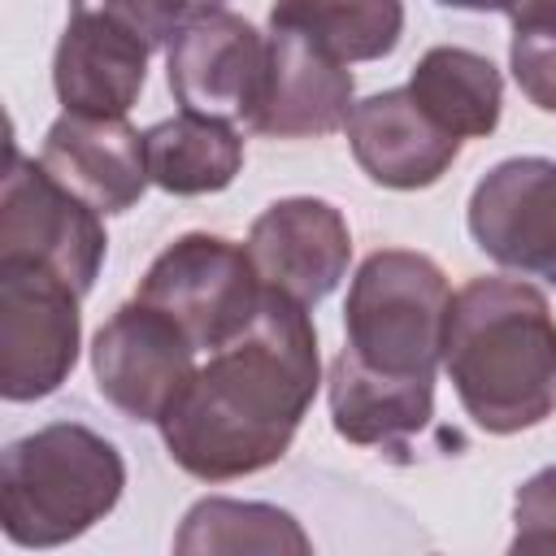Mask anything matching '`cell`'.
<instances>
[{"label": "cell", "mask_w": 556, "mask_h": 556, "mask_svg": "<svg viewBox=\"0 0 556 556\" xmlns=\"http://www.w3.org/2000/svg\"><path fill=\"white\" fill-rule=\"evenodd\" d=\"M126 491V460L113 439L83 421H48L0 456L4 539L61 547L104 521Z\"/></svg>", "instance_id": "3"}, {"label": "cell", "mask_w": 556, "mask_h": 556, "mask_svg": "<svg viewBox=\"0 0 556 556\" xmlns=\"http://www.w3.org/2000/svg\"><path fill=\"white\" fill-rule=\"evenodd\" d=\"M413 100L456 139H486L500 126L504 78L491 56L456 43H439L417 56L408 74Z\"/></svg>", "instance_id": "18"}, {"label": "cell", "mask_w": 556, "mask_h": 556, "mask_svg": "<svg viewBox=\"0 0 556 556\" xmlns=\"http://www.w3.org/2000/svg\"><path fill=\"white\" fill-rule=\"evenodd\" d=\"M334 434L356 447L408 452L434 421V378H387L361 365L348 348L330 361L326 378Z\"/></svg>", "instance_id": "16"}, {"label": "cell", "mask_w": 556, "mask_h": 556, "mask_svg": "<svg viewBox=\"0 0 556 556\" xmlns=\"http://www.w3.org/2000/svg\"><path fill=\"white\" fill-rule=\"evenodd\" d=\"M195 356L200 348L187 339V330L135 295L113 308V317L91 339L96 391L122 417L156 426L200 369Z\"/></svg>", "instance_id": "8"}, {"label": "cell", "mask_w": 556, "mask_h": 556, "mask_svg": "<svg viewBox=\"0 0 556 556\" xmlns=\"http://www.w3.org/2000/svg\"><path fill=\"white\" fill-rule=\"evenodd\" d=\"M152 4H156V13L169 22V30H174V35H178L187 22L208 17V13L226 9V0H152Z\"/></svg>", "instance_id": "25"}, {"label": "cell", "mask_w": 556, "mask_h": 556, "mask_svg": "<svg viewBox=\"0 0 556 556\" xmlns=\"http://www.w3.org/2000/svg\"><path fill=\"white\" fill-rule=\"evenodd\" d=\"M148 56L152 43L135 26L109 13L70 9L52 52V91L65 113L126 117L148 83Z\"/></svg>", "instance_id": "13"}, {"label": "cell", "mask_w": 556, "mask_h": 556, "mask_svg": "<svg viewBox=\"0 0 556 556\" xmlns=\"http://www.w3.org/2000/svg\"><path fill=\"white\" fill-rule=\"evenodd\" d=\"M443 9H469V13H491L500 9V0H439Z\"/></svg>", "instance_id": "26"}, {"label": "cell", "mask_w": 556, "mask_h": 556, "mask_svg": "<svg viewBox=\"0 0 556 556\" xmlns=\"http://www.w3.org/2000/svg\"><path fill=\"white\" fill-rule=\"evenodd\" d=\"M265 39V87L248 130L269 139H321L343 130L356 104L348 61L291 26H269Z\"/></svg>", "instance_id": "12"}, {"label": "cell", "mask_w": 556, "mask_h": 556, "mask_svg": "<svg viewBox=\"0 0 556 556\" xmlns=\"http://www.w3.org/2000/svg\"><path fill=\"white\" fill-rule=\"evenodd\" d=\"M174 552H182V556H243V552L308 556L313 539L278 504L208 495L187 508V517L174 534Z\"/></svg>", "instance_id": "19"}, {"label": "cell", "mask_w": 556, "mask_h": 556, "mask_svg": "<svg viewBox=\"0 0 556 556\" xmlns=\"http://www.w3.org/2000/svg\"><path fill=\"white\" fill-rule=\"evenodd\" d=\"M70 9H91V13H109V17H117V22H126V26H135L152 48H169V39H174V30H169V22L156 13V4L152 0H70Z\"/></svg>", "instance_id": "23"}, {"label": "cell", "mask_w": 556, "mask_h": 556, "mask_svg": "<svg viewBox=\"0 0 556 556\" xmlns=\"http://www.w3.org/2000/svg\"><path fill=\"white\" fill-rule=\"evenodd\" d=\"M78 291L43 265L0 261V395L30 404L74 374L83 348Z\"/></svg>", "instance_id": "6"}, {"label": "cell", "mask_w": 556, "mask_h": 556, "mask_svg": "<svg viewBox=\"0 0 556 556\" xmlns=\"http://www.w3.org/2000/svg\"><path fill=\"white\" fill-rule=\"evenodd\" d=\"M109 235L100 213L61 187L43 161L9 152V174L0 191V261H30L65 278L87 295L100 278Z\"/></svg>", "instance_id": "7"}, {"label": "cell", "mask_w": 556, "mask_h": 556, "mask_svg": "<svg viewBox=\"0 0 556 556\" xmlns=\"http://www.w3.org/2000/svg\"><path fill=\"white\" fill-rule=\"evenodd\" d=\"M473 243L504 269L556 287V161L508 156L491 165L465 208Z\"/></svg>", "instance_id": "10"}, {"label": "cell", "mask_w": 556, "mask_h": 556, "mask_svg": "<svg viewBox=\"0 0 556 556\" xmlns=\"http://www.w3.org/2000/svg\"><path fill=\"white\" fill-rule=\"evenodd\" d=\"M269 39L239 13L217 9L187 22L165 48V83L187 113L248 126L265 87Z\"/></svg>", "instance_id": "9"}, {"label": "cell", "mask_w": 556, "mask_h": 556, "mask_svg": "<svg viewBox=\"0 0 556 556\" xmlns=\"http://www.w3.org/2000/svg\"><path fill=\"white\" fill-rule=\"evenodd\" d=\"M508 70H513L521 96L534 109L556 113V35H521V30H513Z\"/></svg>", "instance_id": "22"}, {"label": "cell", "mask_w": 556, "mask_h": 556, "mask_svg": "<svg viewBox=\"0 0 556 556\" xmlns=\"http://www.w3.org/2000/svg\"><path fill=\"white\" fill-rule=\"evenodd\" d=\"M135 295L169 313L200 352H217L252 326L265 300V282L243 243L187 230L156 252Z\"/></svg>", "instance_id": "5"}, {"label": "cell", "mask_w": 556, "mask_h": 556, "mask_svg": "<svg viewBox=\"0 0 556 556\" xmlns=\"http://www.w3.org/2000/svg\"><path fill=\"white\" fill-rule=\"evenodd\" d=\"M39 161L61 187H70L96 213L135 208L152 182L143 135L126 117L61 113L43 135Z\"/></svg>", "instance_id": "15"}, {"label": "cell", "mask_w": 556, "mask_h": 556, "mask_svg": "<svg viewBox=\"0 0 556 556\" xmlns=\"http://www.w3.org/2000/svg\"><path fill=\"white\" fill-rule=\"evenodd\" d=\"M152 187L169 195H213L226 191L243 169V135L235 122L204 113H174L143 130Z\"/></svg>", "instance_id": "17"}, {"label": "cell", "mask_w": 556, "mask_h": 556, "mask_svg": "<svg viewBox=\"0 0 556 556\" xmlns=\"http://www.w3.org/2000/svg\"><path fill=\"white\" fill-rule=\"evenodd\" d=\"M348 148L369 182L387 191H421L434 187L452 161L460 156V143L452 130H443L408 87H391L378 96H365L352 104L348 117Z\"/></svg>", "instance_id": "14"}, {"label": "cell", "mask_w": 556, "mask_h": 556, "mask_svg": "<svg viewBox=\"0 0 556 556\" xmlns=\"http://www.w3.org/2000/svg\"><path fill=\"white\" fill-rule=\"evenodd\" d=\"M269 26H291L348 65L378 61L404 35V0H274Z\"/></svg>", "instance_id": "20"}, {"label": "cell", "mask_w": 556, "mask_h": 556, "mask_svg": "<svg viewBox=\"0 0 556 556\" xmlns=\"http://www.w3.org/2000/svg\"><path fill=\"white\" fill-rule=\"evenodd\" d=\"M243 248L269 291L313 308L343 282L352 261V230L330 200L287 195L252 222Z\"/></svg>", "instance_id": "11"}, {"label": "cell", "mask_w": 556, "mask_h": 556, "mask_svg": "<svg viewBox=\"0 0 556 556\" xmlns=\"http://www.w3.org/2000/svg\"><path fill=\"white\" fill-rule=\"evenodd\" d=\"M443 374L486 434H521L556 413V313L521 278H473L452 295Z\"/></svg>", "instance_id": "2"}, {"label": "cell", "mask_w": 556, "mask_h": 556, "mask_svg": "<svg viewBox=\"0 0 556 556\" xmlns=\"http://www.w3.org/2000/svg\"><path fill=\"white\" fill-rule=\"evenodd\" d=\"M452 282L434 256L378 248L361 261L343 304L348 352L387 378H434L443 365V330Z\"/></svg>", "instance_id": "4"}, {"label": "cell", "mask_w": 556, "mask_h": 556, "mask_svg": "<svg viewBox=\"0 0 556 556\" xmlns=\"http://www.w3.org/2000/svg\"><path fill=\"white\" fill-rule=\"evenodd\" d=\"M321 387L308 308L265 287L252 326L191 374L156 421L169 460L200 482H230L278 465Z\"/></svg>", "instance_id": "1"}, {"label": "cell", "mask_w": 556, "mask_h": 556, "mask_svg": "<svg viewBox=\"0 0 556 556\" xmlns=\"http://www.w3.org/2000/svg\"><path fill=\"white\" fill-rule=\"evenodd\" d=\"M500 13L521 35H556V0H500Z\"/></svg>", "instance_id": "24"}, {"label": "cell", "mask_w": 556, "mask_h": 556, "mask_svg": "<svg viewBox=\"0 0 556 556\" xmlns=\"http://www.w3.org/2000/svg\"><path fill=\"white\" fill-rule=\"evenodd\" d=\"M508 552H556V465L530 473L517 486Z\"/></svg>", "instance_id": "21"}]
</instances>
